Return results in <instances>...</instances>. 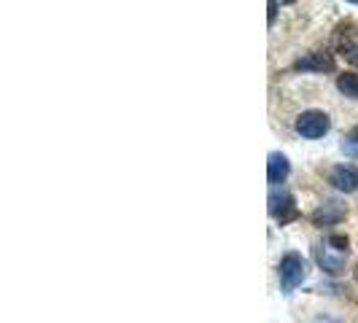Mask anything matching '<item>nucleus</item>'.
<instances>
[{
    "label": "nucleus",
    "mask_w": 358,
    "mask_h": 323,
    "mask_svg": "<svg viewBox=\"0 0 358 323\" xmlns=\"http://www.w3.org/2000/svg\"><path fill=\"white\" fill-rule=\"evenodd\" d=\"M329 245L337 253H348V245H350V243H348V237H342V234H331V237H329Z\"/></svg>",
    "instance_id": "nucleus-10"
},
{
    "label": "nucleus",
    "mask_w": 358,
    "mask_h": 323,
    "mask_svg": "<svg viewBox=\"0 0 358 323\" xmlns=\"http://www.w3.org/2000/svg\"><path fill=\"white\" fill-rule=\"evenodd\" d=\"M288 173H291V162H288L286 154H280V151H272L267 159V180L269 183H283L288 178Z\"/></svg>",
    "instance_id": "nucleus-7"
},
{
    "label": "nucleus",
    "mask_w": 358,
    "mask_h": 323,
    "mask_svg": "<svg viewBox=\"0 0 358 323\" xmlns=\"http://www.w3.org/2000/svg\"><path fill=\"white\" fill-rule=\"evenodd\" d=\"M342 218H345V205L337 202V199H326L313 213V224L315 227H334V224H340Z\"/></svg>",
    "instance_id": "nucleus-6"
},
{
    "label": "nucleus",
    "mask_w": 358,
    "mask_h": 323,
    "mask_svg": "<svg viewBox=\"0 0 358 323\" xmlns=\"http://www.w3.org/2000/svg\"><path fill=\"white\" fill-rule=\"evenodd\" d=\"M269 215H272L275 221H280V224L294 221V218L299 215L294 197H291L288 192H272V194H269Z\"/></svg>",
    "instance_id": "nucleus-3"
},
{
    "label": "nucleus",
    "mask_w": 358,
    "mask_h": 323,
    "mask_svg": "<svg viewBox=\"0 0 358 323\" xmlns=\"http://www.w3.org/2000/svg\"><path fill=\"white\" fill-rule=\"evenodd\" d=\"M275 17H278V3H269V24L275 22Z\"/></svg>",
    "instance_id": "nucleus-11"
},
{
    "label": "nucleus",
    "mask_w": 358,
    "mask_h": 323,
    "mask_svg": "<svg viewBox=\"0 0 358 323\" xmlns=\"http://www.w3.org/2000/svg\"><path fill=\"white\" fill-rule=\"evenodd\" d=\"M307 278V261L299 253H286L280 259V286L286 294H291L296 286H302Z\"/></svg>",
    "instance_id": "nucleus-1"
},
{
    "label": "nucleus",
    "mask_w": 358,
    "mask_h": 323,
    "mask_svg": "<svg viewBox=\"0 0 358 323\" xmlns=\"http://www.w3.org/2000/svg\"><path fill=\"white\" fill-rule=\"evenodd\" d=\"M329 183H331L337 192L353 194V192H358V170L353 164H337V167L329 173Z\"/></svg>",
    "instance_id": "nucleus-4"
},
{
    "label": "nucleus",
    "mask_w": 358,
    "mask_h": 323,
    "mask_svg": "<svg viewBox=\"0 0 358 323\" xmlns=\"http://www.w3.org/2000/svg\"><path fill=\"white\" fill-rule=\"evenodd\" d=\"M334 68H337V62H334V57L329 52L305 54V57L296 59V65H294V71H305V73H331Z\"/></svg>",
    "instance_id": "nucleus-5"
},
{
    "label": "nucleus",
    "mask_w": 358,
    "mask_h": 323,
    "mask_svg": "<svg viewBox=\"0 0 358 323\" xmlns=\"http://www.w3.org/2000/svg\"><path fill=\"white\" fill-rule=\"evenodd\" d=\"M296 132L307 138V141H315V138H323L329 129H331V119L323 113V110H305L299 119H296Z\"/></svg>",
    "instance_id": "nucleus-2"
},
{
    "label": "nucleus",
    "mask_w": 358,
    "mask_h": 323,
    "mask_svg": "<svg viewBox=\"0 0 358 323\" xmlns=\"http://www.w3.org/2000/svg\"><path fill=\"white\" fill-rule=\"evenodd\" d=\"M337 89L345 97L358 100V73H342V76H337Z\"/></svg>",
    "instance_id": "nucleus-9"
},
{
    "label": "nucleus",
    "mask_w": 358,
    "mask_h": 323,
    "mask_svg": "<svg viewBox=\"0 0 358 323\" xmlns=\"http://www.w3.org/2000/svg\"><path fill=\"white\" fill-rule=\"evenodd\" d=\"M315 323H340V321H331V318H318Z\"/></svg>",
    "instance_id": "nucleus-13"
},
{
    "label": "nucleus",
    "mask_w": 358,
    "mask_h": 323,
    "mask_svg": "<svg viewBox=\"0 0 358 323\" xmlns=\"http://www.w3.org/2000/svg\"><path fill=\"white\" fill-rule=\"evenodd\" d=\"M350 62H353V65H358V46L350 52Z\"/></svg>",
    "instance_id": "nucleus-12"
},
{
    "label": "nucleus",
    "mask_w": 358,
    "mask_h": 323,
    "mask_svg": "<svg viewBox=\"0 0 358 323\" xmlns=\"http://www.w3.org/2000/svg\"><path fill=\"white\" fill-rule=\"evenodd\" d=\"M315 259H318V264H321L329 275H340L342 269H345V253H331L329 248H315Z\"/></svg>",
    "instance_id": "nucleus-8"
}]
</instances>
